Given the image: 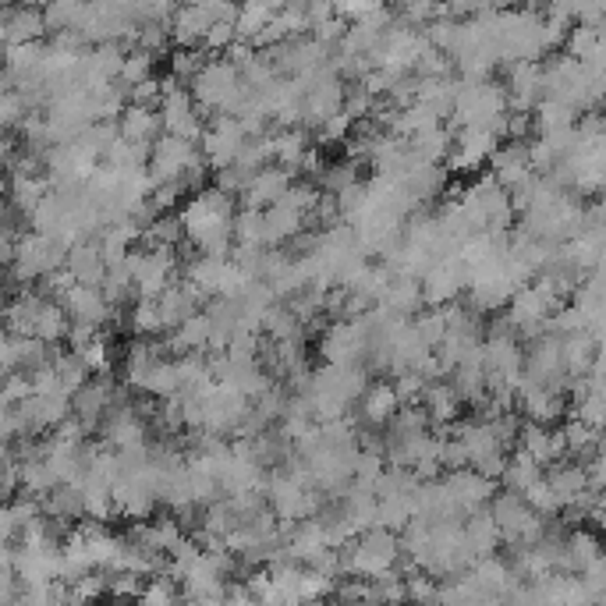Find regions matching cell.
<instances>
[{
	"instance_id": "obj_23",
	"label": "cell",
	"mask_w": 606,
	"mask_h": 606,
	"mask_svg": "<svg viewBox=\"0 0 606 606\" xmlns=\"http://www.w3.org/2000/svg\"><path fill=\"white\" fill-rule=\"evenodd\" d=\"M61 337H68V316H64V309L57 302H47L43 309H39L36 316V330H32V341L39 344H50L54 348Z\"/></svg>"
},
{
	"instance_id": "obj_6",
	"label": "cell",
	"mask_w": 606,
	"mask_h": 606,
	"mask_svg": "<svg viewBox=\"0 0 606 606\" xmlns=\"http://www.w3.org/2000/svg\"><path fill=\"white\" fill-rule=\"evenodd\" d=\"M217 22V4H188V8H178L171 18V25H167V32H171V39L178 43V50H199L202 36H206V29Z\"/></svg>"
},
{
	"instance_id": "obj_41",
	"label": "cell",
	"mask_w": 606,
	"mask_h": 606,
	"mask_svg": "<svg viewBox=\"0 0 606 606\" xmlns=\"http://www.w3.org/2000/svg\"><path fill=\"white\" fill-rule=\"evenodd\" d=\"M167 39H171V32H167V25H153V22H139V39H135V50H146V54H164Z\"/></svg>"
},
{
	"instance_id": "obj_17",
	"label": "cell",
	"mask_w": 606,
	"mask_h": 606,
	"mask_svg": "<svg viewBox=\"0 0 606 606\" xmlns=\"http://www.w3.org/2000/svg\"><path fill=\"white\" fill-rule=\"evenodd\" d=\"M305 149H309V132H305V128H288V132L273 135V160H277L280 171L298 174Z\"/></svg>"
},
{
	"instance_id": "obj_20",
	"label": "cell",
	"mask_w": 606,
	"mask_h": 606,
	"mask_svg": "<svg viewBox=\"0 0 606 606\" xmlns=\"http://www.w3.org/2000/svg\"><path fill=\"white\" fill-rule=\"evenodd\" d=\"M575 121L578 114L560 100H539L536 110H532V128H539V135L568 132V128H575Z\"/></svg>"
},
{
	"instance_id": "obj_2",
	"label": "cell",
	"mask_w": 606,
	"mask_h": 606,
	"mask_svg": "<svg viewBox=\"0 0 606 606\" xmlns=\"http://www.w3.org/2000/svg\"><path fill=\"white\" fill-rule=\"evenodd\" d=\"M195 164H202L195 142L174 139V135H160V139L153 142L146 171H149V178H153V185H171V181H181V174Z\"/></svg>"
},
{
	"instance_id": "obj_16",
	"label": "cell",
	"mask_w": 606,
	"mask_h": 606,
	"mask_svg": "<svg viewBox=\"0 0 606 606\" xmlns=\"http://www.w3.org/2000/svg\"><path fill=\"white\" fill-rule=\"evenodd\" d=\"M404 188H408V195L419 202H429L436 199V195L447 192V181H451V174H447V167L443 164H426L419 167L415 174H408V178H401Z\"/></svg>"
},
{
	"instance_id": "obj_33",
	"label": "cell",
	"mask_w": 606,
	"mask_h": 606,
	"mask_svg": "<svg viewBox=\"0 0 606 606\" xmlns=\"http://www.w3.org/2000/svg\"><path fill=\"white\" fill-rule=\"evenodd\" d=\"M142 394H153V397H174V394H181V387H178V373H174V362L171 358H156V366H153V373H149V380H146V390Z\"/></svg>"
},
{
	"instance_id": "obj_18",
	"label": "cell",
	"mask_w": 606,
	"mask_h": 606,
	"mask_svg": "<svg viewBox=\"0 0 606 606\" xmlns=\"http://www.w3.org/2000/svg\"><path fill=\"white\" fill-rule=\"evenodd\" d=\"M451 146H454V132L447 125L429 128V132L408 139V149L419 156L422 164H443V160H447V153H451Z\"/></svg>"
},
{
	"instance_id": "obj_48",
	"label": "cell",
	"mask_w": 606,
	"mask_h": 606,
	"mask_svg": "<svg viewBox=\"0 0 606 606\" xmlns=\"http://www.w3.org/2000/svg\"><path fill=\"white\" fill-rule=\"evenodd\" d=\"M139 606H178L174 603V582L171 578H160L149 589L139 592Z\"/></svg>"
},
{
	"instance_id": "obj_37",
	"label": "cell",
	"mask_w": 606,
	"mask_h": 606,
	"mask_svg": "<svg viewBox=\"0 0 606 606\" xmlns=\"http://www.w3.org/2000/svg\"><path fill=\"white\" fill-rule=\"evenodd\" d=\"M319 185H312V181H291V188L284 192V199H280V206H288V210L302 213V217H309L312 210H316L319 202Z\"/></svg>"
},
{
	"instance_id": "obj_25",
	"label": "cell",
	"mask_w": 606,
	"mask_h": 606,
	"mask_svg": "<svg viewBox=\"0 0 606 606\" xmlns=\"http://www.w3.org/2000/svg\"><path fill=\"white\" fill-rule=\"evenodd\" d=\"M50 366H54L57 383H61V394L68 397V401L89 383V369L82 366V362H78V355H71V351H68V355H57Z\"/></svg>"
},
{
	"instance_id": "obj_47",
	"label": "cell",
	"mask_w": 606,
	"mask_h": 606,
	"mask_svg": "<svg viewBox=\"0 0 606 606\" xmlns=\"http://www.w3.org/2000/svg\"><path fill=\"white\" fill-rule=\"evenodd\" d=\"M312 39H316L319 47H334V43H341L344 32H348V22H341V18H323V22L312 25Z\"/></svg>"
},
{
	"instance_id": "obj_3",
	"label": "cell",
	"mask_w": 606,
	"mask_h": 606,
	"mask_svg": "<svg viewBox=\"0 0 606 606\" xmlns=\"http://www.w3.org/2000/svg\"><path fill=\"white\" fill-rule=\"evenodd\" d=\"M160 132L185 142H199V135L206 132V125H202L199 114H195L192 93H188L185 86H178L174 93H167L164 100H160Z\"/></svg>"
},
{
	"instance_id": "obj_5",
	"label": "cell",
	"mask_w": 606,
	"mask_h": 606,
	"mask_svg": "<svg viewBox=\"0 0 606 606\" xmlns=\"http://www.w3.org/2000/svg\"><path fill=\"white\" fill-rule=\"evenodd\" d=\"M61 309L64 316H68V323H86V327H96V330L117 319V309H110V305L103 302L100 288H82V284H75V288L61 298Z\"/></svg>"
},
{
	"instance_id": "obj_32",
	"label": "cell",
	"mask_w": 606,
	"mask_h": 606,
	"mask_svg": "<svg viewBox=\"0 0 606 606\" xmlns=\"http://www.w3.org/2000/svg\"><path fill=\"white\" fill-rule=\"evenodd\" d=\"M153 64H156V57L146 54V50H128L125 64H121V75H117V82H121L117 89H125L128 93V89H135L139 82L153 78Z\"/></svg>"
},
{
	"instance_id": "obj_51",
	"label": "cell",
	"mask_w": 606,
	"mask_h": 606,
	"mask_svg": "<svg viewBox=\"0 0 606 606\" xmlns=\"http://www.w3.org/2000/svg\"><path fill=\"white\" fill-rule=\"evenodd\" d=\"M252 61H256V47H252V43H241V39H234L231 47H227V64H231L238 75L249 68Z\"/></svg>"
},
{
	"instance_id": "obj_8",
	"label": "cell",
	"mask_w": 606,
	"mask_h": 606,
	"mask_svg": "<svg viewBox=\"0 0 606 606\" xmlns=\"http://www.w3.org/2000/svg\"><path fill=\"white\" fill-rule=\"evenodd\" d=\"M518 412H525V419L536 422V426H550V422H564L568 419V397L564 394H550L543 387H532V383H521L518 390Z\"/></svg>"
},
{
	"instance_id": "obj_10",
	"label": "cell",
	"mask_w": 606,
	"mask_h": 606,
	"mask_svg": "<svg viewBox=\"0 0 606 606\" xmlns=\"http://www.w3.org/2000/svg\"><path fill=\"white\" fill-rule=\"evenodd\" d=\"M443 486H447V493H451L458 511H472V514L479 511L482 504H490L493 490H497V482L482 479V475L475 472H451Z\"/></svg>"
},
{
	"instance_id": "obj_19",
	"label": "cell",
	"mask_w": 606,
	"mask_h": 606,
	"mask_svg": "<svg viewBox=\"0 0 606 606\" xmlns=\"http://www.w3.org/2000/svg\"><path fill=\"white\" fill-rule=\"evenodd\" d=\"M383 309L394 312V316L408 319L412 312L422 309V288L419 280H408V277H394V284L387 288V295H383Z\"/></svg>"
},
{
	"instance_id": "obj_29",
	"label": "cell",
	"mask_w": 606,
	"mask_h": 606,
	"mask_svg": "<svg viewBox=\"0 0 606 606\" xmlns=\"http://www.w3.org/2000/svg\"><path fill=\"white\" fill-rule=\"evenodd\" d=\"M564 47H568V57L578 64H585L599 47H606V39L599 29H585V25H571L568 36H564Z\"/></svg>"
},
{
	"instance_id": "obj_9",
	"label": "cell",
	"mask_w": 606,
	"mask_h": 606,
	"mask_svg": "<svg viewBox=\"0 0 606 606\" xmlns=\"http://www.w3.org/2000/svg\"><path fill=\"white\" fill-rule=\"evenodd\" d=\"M64 270H68L71 277H75V284H82V288H100L103 277H107V266H103L96 238L78 241L75 249L64 252Z\"/></svg>"
},
{
	"instance_id": "obj_34",
	"label": "cell",
	"mask_w": 606,
	"mask_h": 606,
	"mask_svg": "<svg viewBox=\"0 0 606 606\" xmlns=\"http://www.w3.org/2000/svg\"><path fill=\"white\" fill-rule=\"evenodd\" d=\"M564 553H568L571 568L585 571L589 564L599 560V539L592 536V532H575V536L568 539V546H564Z\"/></svg>"
},
{
	"instance_id": "obj_50",
	"label": "cell",
	"mask_w": 606,
	"mask_h": 606,
	"mask_svg": "<svg viewBox=\"0 0 606 606\" xmlns=\"http://www.w3.org/2000/svg\"><path fill=\"white\" fill-rule=\"evenodd\" d=\"M529 132H532V114H507L504 139H511L514 146H521V142L529 139Z\"/></svg>"
},
{
	"instance_id": "obj_38",
	"label": "cell",
	"mask_w": 606,
	"mask_h": 606,
	"mask_svg": "<svg viewBox=\"0 0 606 606\" xmlns=\"http://www.w3.org/2000/svg\"><path fill=\"white\" fill-rule=\"evenodd\" d=\"M78 362L96 376H110V344H107V334H100L96 341H89L86 348L78 351Z\"/></svg>"
},
{
	"instance_id": "obj_24",
	"label": "cell",
	"mask_w": 606,
	"mask_h": 606,
	"mask_svg": "<svg viewBox=\"0 0 606 606\" xmlns=\"http://www.w3.org/2000/svg\"><path fill=\"white\" fill-rule=\"evenodd\" d=\"M231 238L238 249H263V213L241 210L231 217Z\"/></svg>"
},
{
	"instance_id": "obj_1",
	"label": "cell",
	"mask_w": 606,
	"mask_h": 606,
	"mask_svg": "<svg viewBox=\"0 0 606 606\" xmlns=\"http://www.w3.org/2000/svg\"><path fill=\"white\" fill-rule=\"evenodd\" d=\"M64 266V252L54 245L50 234H22L15 238V256H11V277L18 284H39L43 277H50L54 270Z\"/></svg>"
},
{
	"instance_id": "obj_35",
	"label": "cell",
	"mask_w": 606,
	"mask_h": 606,
	"mask_svg": "<svg viewBox=\"0 0 606 606\" xmlns=\"http://www.w3.org/2000/svg\"><path fill=\"white\" fill-rule=\"evenodd\" d=\"M82 11H86V4H54V8H43L39 15H43V29H54L61 36V32L78 29Z\"/></svg>"
},
{
	"instance_id": "obj_43",
	"label": "cell",
	"mask_w": 606,
	"mask_h": 606,
	"mask_svg": "<svg viewBox=\"0 0 606 606\" xmlns=\"http://www.w3.org/2000/svg\"><path fill=\"white\" fill-rule=\"evenodd\" d=\"M202 50H178V54L171 57V78H178V82H192L195 75L202 71Z\"/></svg>"
},
{
	"instance_id": "obj_45",
	"label": "cell",
	"mask_w": 606,
	"mask_h": 606,
	"mask_svg": "<svg viewBox=\"0 0 606 606\" xmlns=\"http://www.w3.org/2000/svg\"><path fill=\"white\" fill-rule=\"evenodd\" d=\"M351 128H355V121H351V117L341 110V114H334L330 121H323V125H319V146H327V142H348Z\"/></svg>"
},
{
	"instance_id": "obj_39",
	"label": "cell",
	"mask_w": 606,
	"mask_h": 606,
	"mask_svg": "<svg viewBox=\"0 0 606 606\" xmlns=\"http://www.w3.org/2000/svg\"><path fill=\"white\" fill-rule=\"evenodd\" d=\"M319 181H323V195H337L341 188H348L358 181V164H351V160H344V164H330L327 171L319 174Z\"/></svg>"
},
{
	"instance_id": "obj_53",
	"label": "cell",
	"mask_w": 606,
	"mask_h": 606,
	"mask_svg": "<svg viewBox=\"0 0 606 606\" xmlns=\"http://www.w3.org/2000/svg\"><path fill=\"white\" fill-rule=\"evenodd\" d=\"M298 171H305V174H312V178H319L323 174V153H319L316 146H309L302 153V164H298Z\"/></svg>"
},
{
	"instance_id": "obj_15",
	"label": "cell",
	"mask_w": 606,
	"mask_h": 606,
	"mask_svg": "<svg viewBox=\"0 0 606 606\" xmlns=\"http://www.w3.org/2000/svg\"><path fill=\"white\" fill-rule=\"evenodd\" d=\"M362 401V419L369 422V426H387L390 419L397 415V397H394V387L390 383H369L366 387V394L358 397Z\"/></svg>"
},
{
	"instance_id": "obj_46",
	"label": "cell",
	"mask_w": 606,
	"mask_h": 606,
	"mask_svg": "<svg viewBox=\"0 0 606 606\" xmlns=\"http://www.w3.org/2000/svg\"><path fill=\"white\" fill-rule=\"evenodd\" d=\"M128 103L132 107H146V110H156L160 107V100H164V93H160V78H146V82H139L135 89H128Z\"/></svg>"
},
{
	"instance_id": "obj_44",
	"label": "cell",
	"mask_w": 606,
	"mask_h": 606,
	"mask_svg": "<svg viewBox=\"0 0 606 606\" xmlns=\"http://www.w3.org/2000/svg\"><path fill=\"white\" fill-rule=\"evenodd\" d=\"M181 195H185V188H181L178 181H171V185H156L153 195H149V210H153L156 217L174 213V206L181 202Z\"/></svg>"
},
{
	"instance_id": "obj_52",
	"label": "cell",
	"mask_w": 606,
	"mask_h": 606,
	"mask_svg": "<svg viewBox=\"0 0 606 606\" xmlns=\"http://www.w3.org/2000/svg\"><path fill=\"white\" fill-rule=\"evenodd\" d=\"M107 592H110V596H139L142 585H139V578H135V575L121 571V575H117L114 582H107Z\"/></svg>"
},
{
	"instance_id": "obj_42",
	"label": "cell",
	"mask_w": 606,
	"mask_h": 606,
	"mask_svg": "<svg viewBox=\"0 0 606 606\" xmlns=\"http://www.w3.org/2000/svg\"><path fill=\"white\" fill-rule=\"evenodd\" d=\"M390 387H394L397 404H419V401H422V394H426L429 383L422 380L419 373H401L394 383H390Z\"/></svg>"
},
{
	"instance_id": "obj_31",
	"label": "cell",
	"mask_w": 606,
	"mask_h": 606,
	"mask_svg": "<svg viewBox=\"0 0 606 606\" xmlns=\"http://www.w3.org/2000/svg\"><path fill=\"white\" fill-rule=\"evenodd\" d=\"M181 238H185V234H181L178 213H164V217H156L153 224L142 231V241H146L149 249H156V245H164V249H178Z\"/></svg>"
},
{
	"instance_id": "obj_26",
	"label": "cell",
	"mask_w": 606,
	"mask_h": 606,
	"mask_svg": "<svg viewBox=\"0 0 606 606\" xmlns=\"http://www.w3.org/2000/svg\"><path fill=\"white\" fill-rule=\"evenodd\" d=\"M518 451H525L539 468L550 465L553 454H550V429L546 426H536V422H525L518 429Z\"/></svg>"
},
{
	"instance_id": "obj_13",
	"label": "cell",
	"mask_w": 606,
	"mask_h": 606,
	"mask_svg": "<svg viewBox=\"0 0 606 606\" xmlns=\"http://www.w3.org/2000/svg\"><path fill=\"white\" fill-rule=\"evenodd\" d=\"M117 135L125 142H146V146H153L156 135H160V114L128 103V107L121 110V117H117Z\"/></svg>"
},
{
	"instance_id": "obj_49",
	"label": "cell",
	"mask_w": 606,
	"mask_h": 606,
	"mask_svg": "<svg viewBox=\"0 0 606 606\" xmlns=\"http://www.w3.org/2000/svg\"><path fill=\"white\" fill-rule=\"evenodd\" d=\"M234 43V25H224V22H213L210 29H206V36H202L199 47L202 50H227Z\"/></svg>"
},
{
	"instance_id": "obj_54",
	"label": "cell",
	"mask_w": 606,
	"mask_h": 606,
	"mask_svg": "<svg viewBox=\"0 0 606 606\" xmlns=\"http://www.w3.org/2000/svg\"><path fill=\"white\" fill-rule=\"evenodd\" d=\"M8 156H11V146L4 139H0V174L8 171Z\"/></svg>"
},
{
	"instance_id": "obj_12",
	"label": "cell",
	"mask_w": 606,
	"mask_h": 606,
	"mask_svg": "<svg viewBox=\"0 0 606 606\" xmlns=\"http://www.w3.org/2000/svg\"><path fill=\"white\" fill-rule=\"evenodd\" d=\"M43 15L36 8H8L4 11V50L22 47V43H39L43 36Z\"/></svg>"
},
{
	"instance_id": "obj_30",
	"label": "cell",
	"mask_w": 606,
	"mask_h": 606,
	"mask_svg": "<svg viewBox=\"0 0 606 606\" xmlns=\"http://www.w3.org/2000/svg\"><path fill=\"white\" fill-rule=\"evenodd\" d=\"M128 330L139 337H153L164 334V319H160V305L149 302V298H139L128 312Z\"/></svg>"
},
{
	"instance_id": "obj_55",
	"label": "cell",
	"mask_w": 606,
	"mask_h": 606,
	"mask_svg": "<svg viewBox=\"0 0 606 606\" xmlns=\"http://www.w3.org/2000/svg\"><path fill=\"white\" fill-rule=\"evenodd\" d=\"M0 270H4V266H0Z\"/></svg>"
},
{
	"instance_id": "obj_40",
	"label": "cell",
	"mask_w": 606,
	"mask_h": 606,
	"mask_svg": "<svg viewBox=\"0 0 606 606\" xmlns=\"http://www.w3.org/2000/svg\"><path fill=\"white\" fill-rule=\"evenodd\" d=\"M334 589L327 575H316V571H298V599L302 603H319V599L327 596Z\"/></svg>"
},
{
	"instance_id": "obj_22",
	"label": "cell",
	"mask_w": 606,
	"mask_h": 606,
	"mask_svg": "<svg viewBox=\"0 0 606 606\" xmlns=\"http://www.w3.org/2000/svg\"><path fill=\"white\" fill-rule=\"evenodd\" d=\"M500 479H504L507 493H518V497H521L532 482L543 479V468H539L525 451H514V458H507V468H504V475H500Z\"/></svg>"
},
{
	"instance_id": "obj_4",
	"label": "cell",
	"mask_w": 606,
	"mask_h": 606,
	"mask_svg": "<svg viewBox=\"0 0 606 606\" xmlns=\"http://www.w3.org/2000/svg\"><path fill=\"white\" fill-rule=\"evenodd\" d=\"M238 86V71L231 68L227 61H210V64H202V71L192 78V103L202 110H213L217 114L220 103L227 100V93Z\"/></svg>"
},
{
	"instance_id": "obj_28",
	"label": "cell",
	"mask_w": 606,
	"mask_h": 606,
	"mask_svg": "<svg viewBox=\"0 0 606 606\" xmlns=\"http://www.w3.org/2000/svg\"><path fill=\"white\" fill-rule=\"evenodd\" d=\"M394 429H390V440L387 443H397V440H408V436H422L429 433V415L422 404H408V408H397L394 419Z\"/></svg>"
},
{
	"instance_id": "obj_27",
	"label": "cell",
	"mask_w": 606,
	"mask_h": 606,
	"mask_svg": "<svg viewBox=\"0 0 606 606\" xmlns=\"http://www.w3.org/2000/svg\"><path fill=\"white\" fill-rule=\"evenodd\" d=\"M560 436L568 443V454H582V458H596L599 454V433L589 426H582L578 419L560 422Z\"/></svg>"
},
{
	"instance_id": "obj_14",
	"label": "cell",
	"mask_w": 606,
	"mask_h": 606,
	"mask_svg": "<svg viewBox=\"0 0 606 606\" xmlns=\"http://www.w3.org/2000/svg\"><path fill=\"white\" fill-rule=\"evenodd\" d=\"M422 408H426L429 422H436V426H451V422H458L461 401L451 390V383L440 380V383H429L426 387V394H422Z\"/></svg>"
},
{
	"instance_id": "obj_7",
	"label": "cell",
	"mask_w": 606,
	"mask_h": 606,
	"mask_svg": "<svg viewBox=\"0 0 606 606\" xmlns=\"http://www.w3.org/2000/svg\"><path fill=\"white\" fill-rule=\"evenodd\" d=\"M291 181H295V174L280 171V167H263L259 174H252V181L245 185V192H241V210H270V206H277L280 199H284V192L291 188Z\"/></svg>"
},
{
	"instance_id": "obj_11",
	"label": "cell",
	"mask_w": 606,
	"mask_h": 606,
	"mask_svg": "<svg viewBox=\"0 0 606 606\" xmlns=\"http://www.w3.org/2000/svg\"><path fill=\"white\" fill-rule=\"evenodd\" d=\"M305 231V217L288 206H270L263 210V249H284L288 241H295Z\"/></svg>"
},
{
	"instance_id": "obj_36",
	"label": "cell",
	"mask_w": 606,
	"mask_h": 606,
	"mask_svg": "<svg viewBox=\"0 0 606 606\" xmlns=\"http://www.w3.org/2000/svg\"><path fill=\"white\" fill-rule=\"evenodd\" d=\"M412 330L419 334V341L426 344L429 351H436L443 337H447V319H443V309H433V312H422V316H415Z\"/></svg>"
},
{
	"instance_id": "obj_21",
	"label": "cell",
	"mask_w": 606,
	"mask_h": 606,
	"mask_svg": "<svg viewBox=\"0 0 606 606\" xmlns=\"http://www.w3.org/2000/svg\"><path fill=\"white\" fill-rule=\"evenodd\" d=\"M280 11V4H241L238 8V22H234V39L241 43H252L266 25L273 22V15Z\"/></svg>"
}]
</instances>
